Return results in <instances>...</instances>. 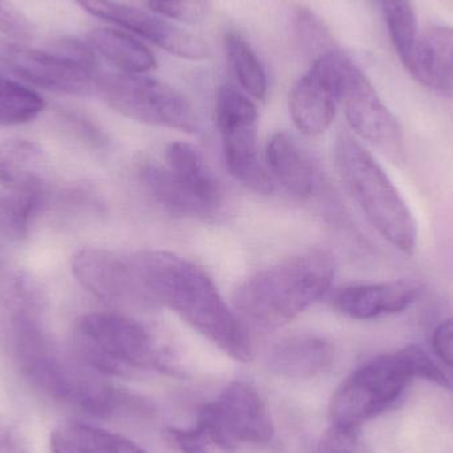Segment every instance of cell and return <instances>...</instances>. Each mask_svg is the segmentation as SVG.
Wrapping results in <instances>:
<instances>
[{
	"instance_id": "1",
	"label": "cell",
	"mask_w": 453,
	"mask_h": 453,
	"mask_svg": "<svg viewBox=\"0 0 453 453\" xmlns=\"http://www.w3.org/2000/svg\"><path fill=\"white\" fill-rule=\"evenodd\" d=\"M132 257L141 282L157 305L172 309L234 361L245 364L252 359L247 326L203 269L167 250H140Z\"/></svg>"
},
{
	"instance_id": "2",
	"label": "cell",
	"mask_w": 453,
	"mask_h": 453,
	"mask_svg": "<svg viewBox=\"0 0 453 453\" xmlns=\"http://www.w3.org/2000/svg\"><path fill=\"white\" fill-rule=\"evenodd\" d=\"M334 274V257L326 250L298 253L242 282L234 290V311L247 329L276 332L321 300Z\"/></svg>"
},
{
	"instance_id": "3",
	"label": "cell",
	"mask_w": 453,
	"mask_h": 453,
	"mask_svg": "<svg viewBox=\"0 0 453 453\" xmlns=\"http://www.w3.org/2000/svg\"><path fill=\"white\" fill-rule=\"evenodd\" d=\"M334 161L341 182L372 228L399 252L417 250L418 223L382 165L349 133L335 140Z\"/></svg>"
},
{
	"instance_id": "4",
	"label": "cell",
	"mask_w": 453,
	"mask_h": 453,
	"mask_svg": "<svg viewBox=\"0 0 453 453\" xmlns=\"http://www.w3.org/2000/svg\"><path fill=\"white\" fill-rule=\"evenodd\" d=\"M431 357L420 346L380 354L362 364L335 391L330 402L332 425L361 428L401 399L412 380H425Z\"/></svg>"
},
{
	"instance_id": "5",
	"label": "cell",
	"mask_w": 453,
	"mask_h": 453,
	"mask_svg": "<svg viewBox=\"0 0 453 453\" xmlns=\"http://www.w3.org/2000/svg\"><path fill=\"white\" fill-rule=\"evenodd\" d=\"M73 346L82 364L98 374L122 377L133 370L169 369L140 322L119 313L84 314L74 324Z\"/></svg>"
},
{
	"instance_id": "6",
	"label": "cell",
	"mask_w": 453,
	"mask_h": 453,
	"mask_svg": "<svg viewBox=\"0 0 453 453\" xmlns=\"http://www.w3.org/2000/svg\"><path fill=\"white\" fill-rule=\"evenodd\" d=\"M0 64L29 84L65 95L96 93L101 72L96 50L77 39L58 40L48 50L0 42Z\"/></svg>"
},
{
	"instance_id": "7",
	"label": "cell",
	"mask_w": 453,
	"mask_h": 453,
	"mask_svg": "<svg viewBox=\"0 0 453 453\" xmlns=\"http://www.w3.org/2000/svg\"><path fill=\"white\" fill-rule=\"evenodd\" d=\"M96 93L127 119L190 134L199 130L198 116L188 98L159 80L101 69Z\"/></svg>"
},
{
	"instance_id": "8",
	"label": "cell",
	"mask_w": 453,
	"mask_h": 453,
	"mask_svg": "<svg viewBox=\"0 0 453 453\" xmlns=\"http://www.w3.org/2000/svg\"><path fill=\"white\" fill-rule=\"evenodd\" d=\"M330 58L338 104L342 105L351 129L388 158L395 162L403 161V129L372 81L353 60L340 50H333Z\"/></svg>"
},
{
	"instance_id": "9",
	"label": "cell",
	"mask_w": 453,
	"mask_h": 453,
	"mask_svg": "<svg viewBox=\"0 0 453 453\" xmlns=\"http://www.w3.org/2000/svg\"><path fill=\"white\" fill-rule=\"evenodd\" d=\"M215 119L232 177L255 193L271 194L273 180L258 158L255 104L239 90L222 87L218 90Z\"/></svg>"
},
{
	"instance_id": "10",
	"label": "cell",
	"mask_w": 453,
	"mask_h": 453,
	"mask_svg": "<svg viewBox=\"0 0 453 453\" xmlns=\"http://www.w3.org/2000/svg\"><path fill=\"white\" fill-rule=\"evenodd\" d=\"M15 354L24 380L47 398L76 407L92 375L63 361L32 319L16 321Z\"/></svg>"
},
{
	"instance_id": "11",
	"label": "cell",
	"mask_w": 453,
	"mask_h": 453,
	"mask_svg": "<svg viewBox=\"0 0 453 453\" xmlns=\"http://www.w3.org/2000/svg\"><path fill=\"white\" fill-rule=\"evenodd\" d=\"M72 272L82 288L109 305L134 311L159 308L141 282L132 255L84 248L72 257Z\"/></svg>"
},
{
	"instance_id": "12",
	"label": "cell",
	"mask_w": 453,
	"mask_h": 453,
	"mask_svg": "<svg viewBox=\"0 0 453 453\" xmlns=\"http://www.w3.org/2000/svg\"><path fill=\"white\" fill-rule=\"evenodd\" d=\"M77 4L95 18L103 19L127 29L172 55L188 60L209 58V45L201 37L180 28L175 24L130 7L117 0H76Z\"/></svg>"
},
{
	"instance_id": "13",
	"label": "cell",
	"mask_w": 453,
	"mask_h": 453,
	"mask_svg": "<svg viewBox=\"0 0 453 453\" xmlns=\"http://www.w3.org/2000/svg\"><path fill=\"white\" fill-rule=\"evenodd\" d=\"M332 52L313 61L311 69L290 90L289 111L293 122L301 133L311 137L326 132L334 119L338 98L330 58Z\"/></svg>"
},
{
	"instance_id": "14",
	"label": "cell",
	"mask_w": 453,
	"mask_h": 453,
	"mask_svg": "<svg viewBox=\"0 0 453 453\" xmlns=\"http://www.w3.org/2000/svg\"><path fill=\"white\" fill-rule=\"evenodd\" d=\"M210 407L236 443L264 446L273 439L274 426L268 407L250 383H229Z\"/></svg>"
},
{
	"instance_id": "15",
	"label": "cell",
	"mask_w": 453,
	"mask_h": 453,
	"mask_svg": "<svg viewBox=\"0 0 453 453\" xmlns=\"http://www.w3.org/2000/svg\"><path fill=\"white\" fill-rule=\"evenodd\" d=\"M422 292V285L410 280L349 285L334 293L332 305L343 316L367 321L403 313Z\"/></svg>"
},
{
	"instance_id": "16",
	"label": "cell",
	"mask_w": 453,
	"mask_h": 453,
	"mask_svg": "<svg viewBox=\"0 0 453 453\" xmlns=\"http://www.w3.org/2000/svg\"><path fill=\"white\" fill-rule=\"evenodd\" d=\"M407 71L441 95H453V27L433 26L419 34Z\"/></svg>"
},
{
	"instance_id": "17",
	"label": "cell",
	"mask_w": 453,
	"mask_h": 453,
	"mask_svg": "<svg viewBox=\"0 0 453 453\" xmlns=\"http://www.w3.org/2000/svg\"><path fill=\"white\" fill-rule=\"evenodd\" d=\"M334 362L329 341L314 335L287 338L271 349L266 366L274 374L290 380H311L326 372Z\"/></svg>"
},
{
	"instance_id": "18",
	"label": "cell",
	"mask_w": 453,
	"mask_h": 453,
	"mask_svg": "<svg viewBox=\"0 0 453 453\" xmlns=\"http://www.w3.org/2000/svg\"><path fill=\"white\" fill-rule=\"evenodd\" d=\"M265 159L272 177L288 193L297 198H308L313 194L317 180L313 162L292 134L276 133L268 141Z\"/></svg>"
},
{
	"instance_id": "19",
	"label": "cell",
	"mask_w": 453,
	"mask_h": 453,
	"mask_svg": "<svg viewBox=\"0 0 453 453\" xmlns=\"http://www.w3.org/2000/svg\"><path fill=\"white\" fill-rule=\"evenodd\" d=\"M166 165L186 190L206 204L214 214L219 210L222 204L219 180L196 146L188 142H173L166 150Z\"/></svg>"
},
{
	"instance_id": "20",
	"label": "cell",
	"mask_w": 453,
	"mask_h": 453,
	"mask_svg": "<svg viewBox=\"0 0 453 453\" xmlns=\"http://www.w3.org/2000/svg\"><path fill=\"white\" fill-rule=\"evenodd\" d=\"M90 47L119 72L142 74L157 66L148 47L132 35L114 28H96L88 35Z\"/></svg>"
},
{
	"instance_id": "21",
	"label": "cell",
	"mask_w": 453,
	"mask_h": 453,
	"mask_svg": "<svg viewBox=\"0 0 453 453\" xmlns=\"http://www.w3.org/2000/svg\"><path fill=\"white\" fill-rule=\"evenodd\" d=\"M141 182L154 201L172 214L180 217L207 218L214 212L186 190L167 167L146 165L140 172Z\"/></svg>"
},
{
	"instance_id": "22",
	"label": "cell",
	"mask_w": 453,
	"mask_h": 453,
	"mask_svg": "<svg viewBox=\"0 0 453 453\" xmlns=\"http://www.w3.org/2000/svg\"><path fill=\"white\" fill-rule=\"evenodd\" d=\"M42 153L36 143L21 138L0 142V183L11 190L42 183Z\"/></svg>"
},
{
	"instance_id": "23",
	"label": "cell",
	"mask_w": 453,
	"mask_h": 453,
	"mask_svg": "<svg viewBox=\"0 0 453 453\" xmlns=\"http://www.w3.org/2000/svg\"><path fill=\"white\" fill-rule=\"evenodd\" d=\"M172 443L182 453H234L236 441L226 433L210 404L199 411L198 422L188 430H167Z\"/></svg>"
},
{
	"instance_id": "24",
	"label": "cell",
	"mask_w": 453,
	"mask_h": 453,
	"mask_svg": "<svg viewBox=\"0 0 453 453\" xmlns=\"http://www.w3.org/2000/svg\"><path fill=\"white\" fill-rule=\"evenodd\" d=\"M225 48L229 65L240 87L250 97L263 100L268 88L265 71L250 42L237 32H228L225 37Z\"/></svg>"
},
{
	"instance_id": "25",
	"label": "cell",
	"mask_w": 453,
	"mask_h": 453,
	"mask_svg": "<svg viewBox=\"0 0 453 453\" xmlns=\"http://www.w3.org/2000/svg\"><path fill=\"white\" fill-rule=\"evenodd\" d=\"M380 4L391 42L407 68L420 34L414 3L412 0H380Z\"/></svg>"
},
{
	"instance_id": "26",
	"label": "cell",
	"mask_w": 453,
	"mask_h": 453,
	"mask_svg": "<svg viewBox=\"0 0 453 453\" xmlns=\"http://www.w3.org/2000/svg\"><path fill=\"white\" fill-rule=\"evenodd\" d=\"M42 199V185L12 190L10 196H0V234L16 239L26 236Z\"/></svg>"
},
{
	"instance_id": "27",
	"label": "cell",
	"mask_w": 453,
	"mask_h": 453,
	"mask_svg": "<svg viewBox=\"0 0 453 453\" xmlns=\"http://www.w3.org/2000/svg\"><path fill=\"white\" fill-rule=\"evenodd\" d=\"M45 108V101L20 82L0 77V127L28 124Z\"/></svg>"
},
{
	"instance_id": "28",
	"label": "cell",
	"mask_w": 453,
	"mask_h": 453,
	"mask_svg": "<svg viewBox=\"0 0 453 453\" xmlns=\"http://www.w3.org/2000/svg\"><path fill=\"white\" fill-rule=\"evenodd\" d=\"M60 430L80 453H146L124 436L84 423H68Z\"/></svg>"
},
{
	"instance_id": "29",
	"label": "cell",
	"mask_w": 453,
	"mask_h": 453,
	"mask_svg": "<svg viewBox=\"0 0 453 453\" xmlns=\"http://www.w3.org/2000/svg\"><path fill=\"white\" fill-rule=\"evenodd\" d=\"M293 27L296 40L306 58H311V60L316 61L321 56L335 50L329 29L325 27L324 21L308 8H298L296 11Z\"/></svg>"
},
{
	"instance_id": "30",
	"label": "cell",
	"mask_w": 453,
	"mask_h": 453,
	"mask_svg": "<svg viewBox=\"0 0 453 453\" xmlns=\"http://www.w3.org/2000/svg\"><path fill=\"white\" fill-rule=\"evenodd\" d=\"M149 8L164 19L201 23L209 12V0H148Z\"/></svg>"
},
{
	"instance_id": "31",
	"label": "cell",
	"mask_w": 453,
	"mask_h": 453,
	"mask_svg": "<svg viewBox=\"0 0 453 453\" xmlns=\"http://www.w3.org/2000/svg\"><path fill=\"white\" fill-rule=\"evenodd\" d=\"M316 453H372L362 441L358 428L332 427L321 436Z\"/></svg>"
},
{
	"instance_id": "32",
	"label": "cell",
	"mask_w": 453,
	"mask_h": 453,
	"mask_svg": "<svg viewBox=\"0 0 453 453\" xmlns=\"http://www.w3.org/2000/svg\"><path fill=\"white\" fill-rule=\"evenodd\" d=\"M0 31L13 39H28L32 24L11 0H0Z\"/></svg>"
},
{
	"instance_id": "33",
	"label": "cell",
	"mask_w": 453,
	"mask_h": 453,
	"mask_svg": "<svg viewBox=\"0 0 453 453\" xmlns=\"http://www.w3.org/2000/svg\"><path fill=\"white\" fill-rule=\"evenodd\" d=\"M0 453H32L20 428L4 415H0Z\"/></svg>"
},
{
	"instance_id": "34",
	"label": "cell",
	"mask_w": 453,
	"mask_h": 453,
	"mask_svg": "<svg viewBox=\"0 0 453 453\" xmlns=\"http://www.w3.org/2000/svg\"><path fill=\"white\" fill-rule=\"evenodd\" d=\"M431 345L435 356L453 369V317L444 319L435 327Z\"/></svg>"
},
{
	"instance_id": "35",
	"label": "cell",
	"mask_w": 453,
	"mask_h": 453,
	"mask_svg": "<svg viewBox=\"0 0 453 453\" xmlns=\"http://www.w3.org/2000/svg\"><path fill=\"white\" fill-rule=\"evenodd\" d=\"M63 116L69 127L85 142L93 146L105 145V135L90 119H85L81 114L72 113V111H65Z\"/></svg>"
},
{
	"instance_id": "36",
	"label": "cell",
	"mask_w": 453,
	"mask_h": 453,
	"mask_svg": "<svg viewBox=\"0 0 453 453\" xmlns=\"http://www.w3.org/2000/svg\"><path fill=\"white\" fill-rule=\"evenodd\" d=\"M50 449H52V453H80L72 446L71 441L65 438L60 428L53 431L52 436H50Z\"/></svg>"
}]
</instances>
